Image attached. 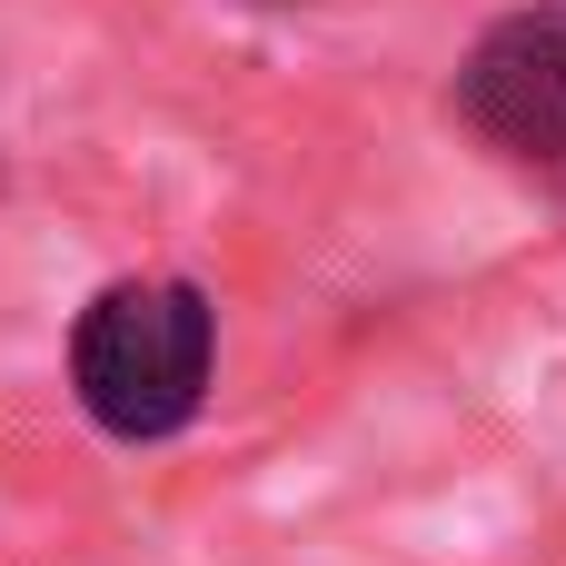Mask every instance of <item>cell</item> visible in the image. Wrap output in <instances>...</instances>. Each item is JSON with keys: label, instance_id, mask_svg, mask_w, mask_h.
I'll list each match as a JSON object with an SVG mask.
<instances>
[{"label": "cell", "instance_id": "6da1fadb", "mask_svg": "<svg viewBox=\"0 0 566 566\" xmlns=\"http://www.w3.org/2000/svg\"><path fill=\"white\" fill-rule=\"evenodd\" d=\"M209 358H219V308L189 279H109L70 318V398L90 408V428L129 448L179 438L199 418Z\"/></svg>", "mask_w": 566, "mask_h": 566}, {"label": "cell", "instance_id": "7a4b0ae2", "mask_svg": "<svg viewBox=\"0 0 566 566\" xmlns=\"http://www.w3.org/2000/svg\"><path fill=\"white\" fill-rule=\"evenodd\" d=\"M458 109L478 139H497L507 159H566V0L507 10L468 70H458Z\"/></svg>", "mask_w": 566, "mask_h": 566}]
</instances>
